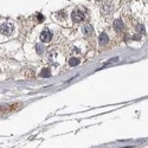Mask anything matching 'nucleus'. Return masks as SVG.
<instances>
[{
  "label": "nucleus",
  "instance_id": "1",
  "mask_svg": "<svg viewBox=\"0 0 148 148\" xmlns=\"http://www.w3.org/2000/svg\"><path fill=\"white\" fill-rule=\"evenodd\" d=\"M71 17H72V20L75 23H81L85 19V12L82 11V9H75L72 14H71Z\"/></svg>",
  "mask_w": 148,
  "mask_h": 148
},
{
  "label": "nucleus",
  "instance_id": "2",
  "mask_svg": "<svg viewBox=\"0 0 148 148\" xmlns=\"http://www.w3.org/2000/svg\"><path fill=\"white\" fill-rule=\"evenodd\" d=\"M12 30H13L12 24H8V23L3 24L1 26H0V33L4 34V36H9L11 32H12Z\"/></svg>",
  "mask_w": 148,
  "mask_h": 148
},
{
  "label": "nucleus",
  "instance_id": "3",
  "mask_svg": "<svg viewBox=\"0 0 148 148\" xmlns=\"http://www.w3.org/2000/svg\"><path fill=\"white\" fill-rule=\"evenodd\" d=\"M39 38H40V40H42V42H44V43H47V42H50V40H51V38H52V33H51L49 30H45V31H43L42 33H40Z\"/></svg>",
  "mask_w": 148,
  "mask_h": 148
},
{
  "label": "nucleus",
  "instance_id": "4",
  "mask_svg": "<svg viewBox=\"0 0 148 148\" xmlns=\"http://www.w3.org/2000/svg\"><path fill=\"white\" fill-rule=\"evenodd\" d=\"M114 28L117 32H121L122 30H123V23L121 22L120 19H116V20L114 22Z\"/></svg>",
  "mask_w": 148,
  "mask_h": 148
},
{
  "label": "nucleus",
  "instance_id": "5",
  "mask_svg": "<svg viewBox=\"0 0 148 148\" xmlns=\"http://www.w3.org/2000/svg\"><path fill=\"white\" fill-rule=\"evenodd\" d=\"M100 44L101 45H105V44H108L109 42V37H108V34L107 33H101L100 34Z\"/></svg>",
  "mask_w": 148,
  "mask_h": 148
},
{
  "label": "nucleus",
  "instance_id": "6",
  "mask_svg": "<svg viewBox=\"0 0 148 148\" xmlns=\"http://www.w3.org/2000/svg\"><path fill=\"white\" fill-rule=\"evenodd\" d=\"M94 32V28L91 25H84L83 26V33L86 34V36H91Z\"/></svg>",
  "mask_w": 148,
  "mask_h": 148
},
{
  "label": "nucleus",
  "instance_id": "7",
  "mask_svg": "<svg viewBox=\"0 0 148 148\" xmlns=\"http://www.w3.org/2000/svg\"><path fill=\"white\" fill-rule=\"evenodd\" d=\"M39 76H40V77H43V78L50 77V76H51V74H50V69H43L42 72L39 74Z\"/></svg>",
  "mask_w": 148,
  "mask_h": 148
},
{
  "label": "nucleus",
  "instance_id": "8",
  "mask_svg": "<svg viewBox=\"0 0 148 148\" xmlns=\"http://www.w3.org/2000/svg\"><path fill=\"white\" fill-rule=\"evenodd\" d=\"M80 64V59H77V58H70V61H69V65L70 66H76V65H78Z\"/></svg>",
  "mask_w": 148,
  "mask_h": 148
},
{
  "label": "nucleus",
  "instance_id": "9",
  "mask_svg": "<svg viewBox=\"0 0 148 148\" xmlns=\"http://www.w3.org/2000/svg\"><path fill=\"white\" fill-rule=\"evenodd\" d=\"M136 28H137V31H139L140 33L145 34V27H143V25H136Z\"/></svg>",
  "mask_w": 148,
  "mask_h": 148
},
{
  "label": "nucleus",
  "instance_id": "10",
  "mask_svg": "<svg viewBox=\"0 0 148 148\" xmlns=\"http://www.w3.org/2000/svg\"><path fill=\"white\" fill-rule=\"evenodd\" d=\"M44 50H45V47H44L43 45H38V46H37L38 53H43V52H44Z\"/></svg>",
  "mask_w": 148,
  "mask_h": 148
},
{
  "label": "nucleus",
  "instance_id": "11",
  "mask_svg": "<svg viewBox=\"0 0 148 148\" xmlns=\"http://www.w3.org/2000/svg\"><path fill=\"white\" fill-rule=\"evenodd\" d=\"M37 19H38V22H43V16H42V14H40V13H39V14H37Z\"/></svg>",
  "mask_w": 148,
  "mask_h": 148
}]
</instances>
